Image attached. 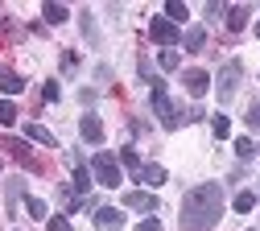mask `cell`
<instances>
[{"instance_id":"17","label":"cell","mask_w":260,"mask_h":231,"mask_svg":"<svg viewBox=\"0 0 260 231\" xmlns=\"http://www.w3.org/2000/svg\"><path fill=\"white\" fill-rule=\"evenodd\" d=\"M42 17H46L50 25H62V21L71 17V9H67V5H42Z\"/></svg>"},{"instance_id":"23","label":"cell","mask_w":260,"mask_h":231,"mask_svg":"<svg viewBox=\"0 0 260 231\" xmlns=\"http://www.w3.org/2000/svg\"><path fill=\"white\" fill-rule=\"evenodd\" d=\"M0 124H17V104H13V99H5V104H0Z\"/></svg>"},{"instance_id":"3","label":"cell","mask_w":260,"mask_h":231,"mask_svg":"<svg viewBox=\"0 0 260 231\" xmlns=\"http://www.w3.org/2000/svg\"><path fill=\"white\" fill-rule=\"evenodd\" d=\"M240 79H244V62L240 58H227L219 66V75H215V99H219V104H232V99H236V83Z\"/></svg>"},{"instance_id":"6","label":"cell","mask_w":260,"mask_h":231,"mask_svg":"<svg viewBox=\"0 0 260 231\" xmlns=\"http://www.w3.org/2000/svg\"><path fill=\"white\" fill-rule=\"evenodd\" d=\"M124 207H128V211H145V215H153L161 203H157L153 190H128V194H124Z\"/></svg>"},{"instance_id":"20","label":"cell","mask_w":260,"mask_h":231,"mask_svg":"<svg viewBox=\"0 0 260 231\" xmlns=\"http://www.w3.org/2000/svg\"><path fill=\"white\" fill-rule=\"evenodd\" d=\"M232 207H236L240 215H248V211L256 207V194H252V190H240V194H236V203H232Z\"/></svg>"},{"instance_id":"11","label":"cell","mask_w":260,"mask_h":231,"mask_svg":"<svg viewBox=\"0 0 260 231\" xmlns=\"http://www.w3.org/2000/svg\"><path fill=\"white\" fill-rule=\"evenodd\" d=\"M137 182L141 186H149V190H157V186H166V170H161V165H141V170H137Z\"/></svg>"},{"instance_id":"26","label":"cell","mask_w":260,"mask_h":231,"mask_svg":"<svg viewBox=\"0 0 260 231\" xmlns=\"http://www.w3.org/2000/svg\"><path fill=\"white\" fill-rule=\"evenodd\" d=\"M46 227H50V231H71V219H67V215H50Z\"/></svg>"},{"instance_id":"5","label":"cell","mask_w":260,"mask_h":231,"mask_svg":"<svg viewBox=\"0 0 260 231\" xmlns=\"http://www.w3.org/2000/svg\"><path fill=\"white\" fill-rule=\"evenodd\" d=\"M149 38L157 42V46H166V50H174L178 42H182V29L170 21V17H153L149 21Z\"/></svg>"},{"instance_id":"4","label":"cell","mask_w":260,"mask_h":231,"mask_svg":"<svg viewBox=\"0 0 260 231\" xmlns=\"http://www.w3.org/2000/svg\"><path fill=\"white\" fill-rule=\"evenodd\" d=\"M91 178H95V186L116 190V186L124 182V174H120V157H116V153H95V157H91Z\"/></svg>"},{"instance_id":"32","label":"cell","mask_w":260,"mask_h":231,"mask_svg":"<svg viewBox=\"0 0 260 231\" xmlns=\"http://www.w3.org/2000/svg\"><path fill=\"white\" fill-rule=\"evenodd\" d=\"M252 231H260V227H252Z\"/></svg>"},{"instance_id":"33","label":"cell","mask_w":260,"mask_h":231,"mask_svg":"<svg viewBox=\"0 0 260 231\" xmlns=\"http://www.w3.org/2000/svg\"><path fill=\"white\" fill-rule=\"evenodd\" d=\"M256 153H260V145H256Z\"/></svg>"},{"instance_id":"10","label":"cell","mask_w":260,"mask_h":231,"mask_svg":"<svg viewBox=\"0 0 260 231\" xmlns=\"http://www.w3.org/2000/svg\"><path fill=\"white\" fill-rule=\"evenodd\" d=\"M95 227H100V231H120L124 227V215L116 207H100V211H95Z\"/></svg>"},{"instance_id":"28","label":"cell","mask_w":260,"mask_h":231,"mask_svg":"<svg viewBox=\"0 0 260 231\" xmlns=\"http://www.w3.org/2000/svg\"><path fill=\"white\" fill-rule=\"evenodd\" d=\"M248 128L260 132V104H248Z\"/></svg>"},{"instance_id":"16","label":"cell","mask_w":260,"mask_h":231,"mask_svg":"<svg viewBox=\"0 0 260 231\" xmlns=\"http://www.w3.org/2000/svg\"><path fill=\"white\" fill-rule=\"evenodd\" d=\"M248 25V9L244 5H236V9H227V29H232V33H240Z\"/></svg>"},{"instance_id":"21","label":"cell","mask_w":260,"mask_h":231,"mask_svg":"<svg viewBox=\"0 0 260 231\" xmlns=\"http://www.w3.org/2000/svg\"><path fill=\"white\" fill-rule=\"evenodd\" d=\"M178 62H182L178 50H161V54H157V66H161V71H178Z\"/></svg>"},{"instance_id":"29","label":"cell","mask_w":260,"mask_h":231,"mask_svg":"<svg viewBox=\"0 0 260 231\" xmlns=\"http://www.w3.org/2000/svg\"><path fill=\"white\" fill-rule=\"evenodd\" d=\"M83 33H87V42H100V33H95V21H91V13H83Z\"/></svg>"},{"instance_id":"30","label":"cell","mask_w":260,"mask_h":231,"mask_svg":"<svg viewBox=\"0 0 260 231\" xmlns=\"http://www.w3.org/2000/svg\"><path fill=\"white\" fill-rule=\"evenodd\" d=\"M137 231H161V219H153V215H149V219H145Z\"/></svg>"},{"instance_id":"13","label":"cell","mask_w":260,"mask_h":231,"mask_svg":"<svg viewBox=\"0 0 260 231\" xmlns=\"http://www.w3.org/2000/svg\"><path fill=\"white\" fill-rule=\"evenodd\" d=\"M25 141H34V145H46V149H58L54 132H50V128H42V124H25Z\"/></svg>"},{"instance_id":"7","label":"cell","mask_w":260,"mask_h":231,"mask_svg":"<svg viewBox=\"0 0 260 231\" xmlns=\"http://www.w3.org/2000/svg\"><path fill=\"white\" fill-rule=\"evenodd\" d=\"M182 83H186V91H190L194 99H203V95H207V87H211L215 79H211L207 71H186V75H182Z\"/></svg>"},{"instance_id":"22","label":"cell","mask_w":260,"mask_h":231,"mask_svg":"<svg viewBox=\"0 0 260 231\" xmlns=\"http://www.w3.org/2000/svg\"><path fill=\"white\" fill-rule=\"evenodd\" d=\"M211 132H215L219 141H223V137H232V120H227V116H215V120H211Z\"/></svg>"},{"instance_id":"9","label":"cell","mask_w":260,"mask_h":231,"mask_svg":"<svg viewBox=\"0 0 260 231\" xmlns=\"http://www.w3.org/2000/svg\"><path fill=\"white\" fill-rule=\"evenodd\" d=\"M79 137H83L87 145H100V141H104V124H100V116H83V120H79Z\"/></svg>"},{"instance_id":"2","label":"cell","mask_w":260,"mask_h":231,"mask_svg":"<svg viewBox=\"0 0 260 231\" xmlns=\"http://www.w3.org/2000/svg\"><path fill=\"white\" fill-rule=\"evenodd\" d=\"M149 99H153V112H157V120H161V128H170V132H174V128H178V124L186 120V116H182V108H178L174 99H170V91H166V83H161L157 75L149 79Z\"/></svg>"},{"instance_id":"31","label":"cell","mask_w":260,"mask_h":231,"mask_svg":"<svg viewBox=\"0 0 260 231\" xmlns=\"http://www.w3.org/2000/svg\"><path fill=\"white\" fill-rule=\"evenodd\" d=\"M256 38H260V25H256Z\"/></svg>"},{"instance_id":"15","label":"cell","mask_w":260,"mask_h":231,"mask_svg":"<svg viewBox=\"0 0 260 231\" xmlns=\"http://www.w3.org/2000/svg\"><path fill=\"white\" fill-rule=\"evenodd\" d=\"M91 186H95L91 170H87V165H79V170H75V182H71V194H79V198H83V194H87Z\"/></svg>"},{"instance_id":"12","label":"cell","mask_w":260,"mask_h":231,"mask_svg":"<svg viewBox=\"0 0 260 231\" xmlns=\"http://www.w3.org/2000/svg\"><path fill=\"white\" fill-rule=\"evenodd\" d=\"M5 149H9V153H13L17 161H21V165H25V170H38V157L29 153V145H25V141H17V137H9V141H5Z\"/></svg>"},{"instance_id":"14","label":"cell","mask_w":260,"mask_h":231,"mask_svg":"<svg viewBox=\"0 0 260 231\" xmlns=\"http://www.w3.org/2000/svg\"><path fill=\"white\" fill-rule=\"evenodd\" d=\"M182 46H186L190 54H199V50L207 46V29H203V25H190V29L182 33Z\"/></svg>"},{"instance_id":"19","label":"cell","mask_w":260,"mask_h":231,"mask_svg":"<svg viewBox=\"0 0 260 231\" xmlns=\"http://www.w3.org/2000/svg\"><path fill=\"white\" fill-rule=\"evenodd\" d=\"M166 17H170V21H174V25H182V21H186V17H190V9H186V5H182V0H170V5H166Z\"/></svg>"},{"instance_id":"8","label":"cell","mask_w":260,"mask_h":231,"mask_svg":"<svg viewBox=\"0 0 260 231\" xmlns=\"http://www.w3.org/2000/svg\"><path fill=\"white\" fill-rule=\"evenodd\" d=\"M0 91H5V99H13V95L25 91V79L13 71V66H0Z\"/></svg>"},{"instance_id":"25","label":"cell","mask_w":260,"mask_h":231,"mask_svg":"<svg viewBox=\"0 0 260 231\" xmlns=\"http://www.w3.org/2000/svg\"><path fill=\"white\" fill-rule=\"evenodd\" d=\"M236 157H240V161H248V157H256V145H252L248 137H240V141H236Z\"/></svg>"},{"instance_id":"27","label":"cell","mask_w":260,"mask_h":231,"mask_svg":"<svg viewBox=\"0 0 260 231\" xmlns=\"http://www.w3.org/2000/svg\"><path fill=\"white\" fill-rule=\"evenodd\" d=\"M42 99H46V104H58V99H62V91H58V83H54V79L42 87Z\"/></svg>"},{"instance_id":"24","label":"cell","mask_w":260,"mask_h":231,"mask_svg":"<svg viewBox=\"0 0 260 231\" xmlns=\"http://www.w3.org/2000/svg\"><path fill=\"white\" fill-rule=\"evenodd\" d=\"M120 165H128V170H141V157H137V149H120Z\"/></svg>"},{"instance_id":"1","label":"cell","mask_w":260,"mask_h":231,"mask_svg":"<svg viewBox=\"0 0 260 231\" xmlns=\"http://www.w3.org/2000/svg\"><path fill=\"white\" fill-rule=\"evenodd\" d=\"M219 219H223V186L219 182H203V186L186 190L182 215H178L182 231H211Z\"/></svg>"},{"instance_id":"18","label":"cell","mask_w":260,"mask_h":231,"mask_svg":"<svg viewBox=\"0 0 260 231\" xmlns=\"http://www.w3.org/2000/svg\"><path fill=\"white\" fill-rule=\"evenodd\" d=\"M25 211H29V215H34L38 223H42V219H50V207L42 203V198H34V194H25Z\"/></svg>"}]
</instances>
